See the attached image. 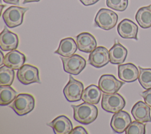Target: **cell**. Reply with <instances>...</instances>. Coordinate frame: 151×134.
<instances>
[{
    "label": "cell",
    "instance_id": "obj_1",
    "mask_svg": "<svg viewBox=\"0 0 151 134\" xmlns=\"http://www.w3.org/2000/svg\"><path fill=\"white\" fill-rule=\"evenodd\" d=\"M73 109L74 119L78 123L88 125L94 122L98 115V109L93 104L87 102L78 105H71Z\"/></svg>",
    "mask_w": 151,
    "mask_h": 134
},
{
    "label": "cell",
    "instance_id": "obj_2",
    "mask_svg": "<svg viewBox=\"0 0 151 134\" xmlns=\"http://www.w3.org/2000/svg\"><path fill=\"white\" fill-rule=\"evenodd\" d=\"M35 99L28 93H21L17 96L9 106L19 116L25 115L34 108Z\"/></svg>",
    "mask_w": 151,
    "mask_h": 134
},
{
    "label": "cell",
    "instance_id": "obj_3",
    "mask_svg": "<svg viewBox=\"0 0 151 134\" xmlns=\"http://www.w3.org/2000/svg\"><path fill=\"white\" fill-rule=\"evenodd\" d=\"M29 9L27 7L11 6L3 13L2 18L6 26L10 28L17 27L22 24L24 15Z\"/></svg>",
    "mask_w": 151,
    "mask_h": 134
},
{
    "label": "cell",
    "instance_id": "obj_4",
    "mask_svg": "<svg viewBox=\"0 0 151 134\" xmlns=\"http://www.w3.org/2000/svg\"><path fill=\"white\" fill-rule=\"evenodd\" d=\"M124 98L119 93H103L101 99V107L106 112L115 113L122 110L125 106Z\"/></svg>",
    "mask_w": 151,
    "mask_h": 134
},
{
    "label": "cell",
    "instance_id": "obj_5",
    "mask_svg": "<svg viewBox=\"0 0 151 134\" xmlns=\"http://www.w3.org/2000/svg\"><path fill=\"white\" fill-rule=\"evenodd\" d=\"M118 20V15L113 11L106 9L101 8L97 12L94 22L96 26L104 30H109L114 28Z\"/></svg>",
    "mask_w": 151,
    "mask_h": 134
},
{
    "label": "cell",
    "instance_id": "obj_6",
    "mask_svg": "<svg viewBox=\"0 0 151 134\" xmlns=\"http://www.w3.org/2000/svg\"><path fill=\"white\" fill-rule=\"evenodd\" d=\"M60 58L63 62L64 71L70 74H79L86 66V60L78 54H73L68 57L61 56Z\"/></svg>",
    "mask_w": 151,
    "mask_h": 134
},
{
    "label": "cell",
    "instance_id": "obj_7",
    "mask_svg": "<svg viewBox=\"0 0 151 134\" xmlns=\"http://www.w3.org/2000/svg\"><path fill=\"white\" fill-rule=\"evenodd\" d=\"M83 90V84L74 79L70 74L69 81L63 89V93L65 99L70 102H78L81 99Z\"/></svg>",
    "mask_w": 151,
    "mask_h": 134
},
{
    "label": "cell",
    "instance_id": "obj_8",
    "mask_svg": "<svg viewBox=\"0 0 151 134\" xmlns=\"http://www.w3.org/2000/svg\"><path fill=\"white\" fill-rule=\"evenodd\" d=\"M17 76L18 80L25 85L34 83H41L38 68L30 64H24L18 70Z\"/></svg>",
    "mask_w": 151,
    "mask_h": 134
},
{
    "label": "cell",
    "instance_id": "obj_9",
    "mask_svg": "<svg viewBox=\"0 0 151 134\" xmlns=\"http://www.w3.org/2000/svg\"><path fill=\"white\" fill-rule=\"evenodd\" d=\"M99 87L102 92L106 94L117 93L124 82L117 80L112 74H103L99 80Z\"/></svg>",
    "mask_w": 151,
    "mask_h": 134
},
{
    "label": "cell",
    "instance_id": "obj_10",
    "mask_svg": "<svg viewBox=\"0 0 151 134\" xmlns=\"http://www.w3.org/2000/svg\"><path fill=\"white\" fill-rule=\"evenodd\" d=\"M110 62L109 51L103 46L96 47L90 53L88 57V63L96 68H101Z\"/></svg>",
    "mask_w": 151,
    "mask_h": 134
},
{
    "label": "cell",
    "instance_id": "obj_11",
    "mask_svg": "<svg viewBox=\"0 0 151 134\" xmlns=\"http://www.w3.org/2000/svg\"><path fill=\"white\" fill-rule=\"evenodd\" d=\"M131 122L132 119L129 114L127 112L121 110L113 115L110 126L115 132L122 133L125 131Z\"/></svg>",
    "mask_w": 151,
    "mask_h": 134
},
{
    "label": "cell",
    "instance_id": "obj_12",
    "mask_svg": "<svg viewBox=\"0 0 151 134\" xmlns=\"http://www.w3.org/2000/svg\"><path fill=\"white\" fill-rule=\"evenodd\" d=\"M19 44L18 35L5 28L0 34V48L2 51L16 50Z\"/></svg>",
    "mask_w": 151,
    "mask_h": 134
},
{
    "label": "cell",
    "instance_id": "obj_13",
    "mask_svg": "<svg viewBox=\"0 0 151 134\" xmlns=\"http://www.w3.org/2000/svg\"><path fill=\"white\" fill-rule=\"evenodd\" d=\"M117 30L119 35L123 38L137 40V25L130 19L125 18L121 21L117 25Z\"/></svg>",
    "mask_w": 151,
    "mask_h": 134
},
{
    "label": "cell",
    "instance_id": "obj_14",
    "mask_svg": "<svg viewBox=\"0 0 151 134\" xmlns=\"http://www.w3.org/2000/svg\"><path fill=\"white\" fill-rule=\"evenodd\" d=\"M47 125L52 129L55 134H68L73 130L71 120L64 115L57 117Z\"/></svg>",
    "mask_w": 151,
    "mask_h": 134
},
{
    "label": "cell",
    "instance_id": "obj_15",
    "mask_svg": "<svg viewBox=\"0 0 151 134\" xmlns=\"http://www.w3.org/2000/svg\"><path fill=\"white\" fill-rule=\"evenodd\" d=\"M139 70L137 67L132 63L120 64L118 66L119 78L127 83L136 81L139 77Z\"/></svg>",
    "mask_w": 151,
    "mask_h": 134
},
{
    "label": "cell",
    "instance_id": "obj_16",
    "mask_svg": "<svg viewBox=\"0 0 151 134\" xmlns=\"http://www.w3.org/2000/svg\"><path fill=\"white\" fill-rule=\"evenodd\" d=\"M76 43L78 50L87 53L92 52L97 46L94 37L87 32L79 34L76 37Z\"/></svg>",
    "mask_w": 151,
    "mask_h": 134
},
{
    "label": "cell",
    "instance_id": "obj_17",
    "mask_svg": "<svg viewBox=\"0 0 151 134\" xmlns=\"http://www.w3.org/2000/svg\"><path fill=\"white\" fill-rule=\"evenodd\" d=\"M131 113L134 119L139 122H151L150 109L145 102H137L133 106Z\"/></svg>",
    "mask_w": 151,
    "mask_h": 134
},
{
    "label": "cell",
    "instance_id": "obj_18",
    "mask_svg": "<svg viewBox=\"0 0 151 134\" xmlns=\"http://www.w3.org/2000/svg\"><path fill=\"white\" fill-rule=\"evenodd\" d=\"M25 55L18 50L10 51L4 56V64L14 69H19L25 63Z\"/></svg>",
    "mask_w": 151,
    "mask_h": 134
},
{
    "label": "cell",
    "instance_id": "obj_19",
    "mask_svg": "<svg viewBox=\"0 0 151 134\" xmlns=\"http://www.w3.org/2000/svg\"><path fill=\"white\" fill-rule=\"evenodd\" d=\"M77 44L71 37H67L60 41L58 49L54 53L59 54L61 57H68L73 55L77 50Z\"/></svg>",
    "mask_w": 151,
    "mask_h": 134
},
{
    "label": "cell",
    "instance_id": "obj_20",
    "mask_svg": "<svg viewBox=\"0 0 151 134\" xmlns=\"http://www.w3.org/2000/svg\"><path fill=\"white\" fill-rule=\"evenodd\" d=\"M127 54V49L119 42L115 43L109 50L110 62L113 64H122L125 61Z\"/></svg>",
    "mask_w": 151,
    "mask_h": 134
},
{
    "label": "cell",
    "instance_id": "obj_21",
    "mask_svg": "<svg viewBox=\"0 0 151 134\" xmlns=\"http://www.w3.org/2000/svg\"><path fill=\"white\" fill-rule=\"evenodd\" d=\"M101 90L96 85L91 84L87 87L83 92L81 100L90 104H97L101 98Z\"/></svg>",
    "mask_w": 151,
    "mask_h": 134
},
{
    "label": "cell",
    "instance_id": "obj_22",
    "mask_svg": "<svg viewBox=\"0 0 151 134\" xmlns=\"http://www.w3.org/2000/svg\"><path fill=\"white\" fill-rule=\"evenodd\" d=\"M135 19L141 28L146 29L151 27V4L139 8Z\"/></svg>",
    "mask_w": 151,
    "mask_h": 134
},
{
    "label": "cell",
    "instance_id": "obj_23",
    "mask_svg": "<svg viewBox=\"0 0 151 134\" xmlns=\"http://www.w3.org/2000/svg\"><path fill=\"white\" fill-rule=\"evenodd\" d=\"M17 93L10 86H0V105L6 106L12 102Z\"/></svg>",
    "mask_w": 151,
    "mask_h": 134
},
{
    "label": "cell",
    "instance_id": "obj_24",
    "mask_svg": "<svg viewBox=\"0 0 151 134\" xmlns=\"http://www.w3.org/2000/svg\"><path fill=\"white\" fill-rule=\"evenodd\" d=\"M15 77L14 69L4 65L0 67V86H11Z\"/></svg>",
    "mask_w": 151,
    "mask_h": 134
},
{
    "label": "cell",
    "instance_id": "obj_25",
    "mask_svg": "<svg viewBox=\"0 0 151 134\" xmlns=\"http://www.w3.org/2000/svg\"><path fill=\"white\" fill-rule=\"evenodd\" d=\"M138 81L142 87L146 90L151 89V68H143L139 67Z\"/></svg>",
    "mask_w": 151,
    "mask_h": 134
},
{
    "label": "cell",
    "instance_id": "obj_26",
    "mask_svg": "<svg viewBox=\"0 0 151 134\" xmlns=\"http://www.w3.org/2000/svg\"><path fill=\"white\" fill-rule=\"evenodd\" d=\"M145 125L137 120L131 122L125 130L126 134H145Z\"/></svg>",
    "mask_w": 151,
    "mask_h": 134
},
{
    "label": "cell",
    "instance_id": "obj_27",
    "mask_svg": "<svg viewBox=\"0 0 151 134\" xmlns=\"http://www.w3.org/2000/svg\"><path fill=\"white\" fill-rule=\"evenodd\" d=\"M107 6L117 11H124L128 6V0H106Z\"/></svg>",
    "mask_w": 151,
    "mask_h": 134
},
{
    "label": "cell",
    "instance_id": "obj_28",
    "mask_svg": "<svg viewBox=\"0 0 151 134\" xmlns=\"http://www.w3.org/2000/svg\"><path fill=\"white\" fill-rule=\"evenodd\" d=\"M141 96L143 98L145 102L151 107V89L142 92Z\"/></svg>",
    "mask_w": 151,
    "mask_h": 134
},
{
    "label": "cell",
    "instance_id": "obj_29",
    "mask_svg": "<svg viewBox=\"0 0 151 134\" xmlns=\"http://www.w3.org/2000/svg\"><path fill=\"white\" fill-rule=\"evenodd\" d=\"M88 132L87 130L82 126H78L75 128L73 129L70 134H87Z\"/></svg>",
    "mask_w": 151,
    "mask_h": 134
},
{
    "label": "cell",
    "instance_id": "obj_30",
    "mask_svg": "<svg viewBox=\"0 0 151 134\" xmlns=\"http://www.w3.org/2000/svg\"><path fill=\"white\" fill-rule=\"evenodd\" d=\"M80 1L85 6L92 5L97 3L99 0H80Z\"/></svg>",
    "mask_w": 151,
    "mask_h": 134
},
{
    "label": "cell",
    "instance_id": "obj_31",
    "mask_svg": "<svg viewBox=\"0 0 151 134\" xmlns=\"http://www.w3.org/2000/svg\"><path fill=\"white\" fill-rule=\"evenodd\" d=\"M3 1L6 4L17 5L18 4L19 0H3Z\"/></svg>",
    "mask_w": 151,
    "mask_h": 134
},
{
    "label": "cell",
    "instance_id": "obj_32",
    "mask_svg": "<svg viewBox=\"0 0 151 134\" xmlns=\"http://www.w3.org/2000/svg\"><path fill=\"white\" fill-rule=\"evenodd\" d=\"M40 0H24L23 4L29 3V2H39Z\"/></svg>",
    "mask_w": 151,
    "mask_h": 134
},
{
    "label": "cell",
    "instance_id": "obj_33",
    "mask_svg": "<svg viewBox=\"0 0 151 134\" xmlns=\"http://www.w3.org/2000/svg\"><path fill=\"white\" fill-rule=\"evenodd\" d=\"M4 55H3L2 51V50H1V63H0V66L2 65V64H4Z\"/></svg>",
    "mask_w": 151,
    "mask_h": 134
},
{
    "label": "cell",
    "instance_id": "obj_34",
    "mask_svg": "<svg viewBox=\"0 0 151 134\" xmlns=\"http://www.w3.org/2000/svg\"><path fill=\"white\" fill-rule=\"evenodd\" d=\"M4 6H5V5H1V12H2V9H3V7Z\"/></svg>",
    "mask_w": 151,
    "mask_h": 134
}]
</instances>
